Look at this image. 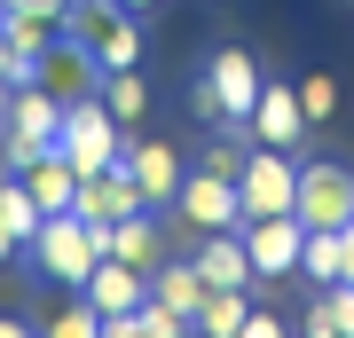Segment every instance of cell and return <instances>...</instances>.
<instances>
[{
  "instance_id": "obj_1",
  "label": "cell",
  "mask_w": 354,
  "mask_h": 338,
  "mask_svg": "<svg viewBox=\"0 0 354 338\" xmlns=\"http://www.w3.org/2000/svg\"><path fill=\"white\" fill-rule=\"evenodd\" d=\"M102 252H111V228L79 220L71 205H64V213H48V220H39V236H32V267H39L48 283L79 291V283L95 276V260H102Z\"/></svg>"
},
{
  "instance_id": "obj_2",
  "label": "cell",
  "mask_w": 354,
  "mask_h": 338,
  "mask_svg": "<svg viewBox=\"0 0 354 338\" xmlns=\"http://www.w3.org/2000/svg\"><path fill=\"white\" fill-rule=\"evenodd\" d=\"M0 165H8V173H24V165L39 158V150H55V134H64V95L55 87H8V118H0Z\"/></svg>"
},
{
  "instance_id": "obj_3",
  "label": "cell",
  "mask_w": 354,
  "mask_h": 338,
  "mask_svg": "<svg viewBox=\"0 0 354 338\" xmlns=\"http://www.w3.org/2000/svg\"><path fill=\"white\" fill-rule=\"evenodd\" d=\"M55 150L71 158V173H79V181L102 173V165L127 150V134H118V118H111V102H102V87H87V95H71V102H64V134H55Z\"/></svg>"
},
{
  "instance_id": "obj_4",
  "label": "cell",
  "mask_w": 354,
  "mask_h": 338,
  "mask_svg": "<svg viewBox=\"0 0 354 338\" xmlns=\"http://www.w3.org/2000/svg\"><path fill=\"white\" fill-rule=\"evenodd\" d=\"M236 197H244V220L252 213H291V197H299V158L276 150V142H252L236 165Z\"/></svg>"
},
{
  "instance_id": "obj_5",
  "label": "cell",
  "mask_w": 354,
  "mask_h": 338,
  "mask_svg": "<svg viewBox=\"0 0 354 338\" xmlns=\"http://www.w3.org/2000/svg\"><path fill=\"white\" fill-rule=\"evenodd\" d=\"M244 228V252H252V276L276 283V276H299V252H307V220L299 213H252L236 220Z\"/></svg>"
},
{
  "instance_id": "obj_6",
  "label": "cell",
  "mask_w": 354,
  "mask_h": 338,
  "mask_svg": "<svg viewBox=\"0 0 354 338\" xmlns=\"http://www.w3.org/2000/svg\"><path fill=\"white\" fill-rule=\"evenodd\" d=\"M291 213H299L307 228H346V220H354V173H346V165H330V158H307Z\"/></svg>"
},
{
  "instance_id": "obj_7",
  "label": "cell",
  "mask_w": 354,
  "mask_h": 338,
  "mask_svg": "<svg viewBox=\"0 0 354 338\" xmlns=\"http://www.w3.org/2000/svg\"><path fill=\"white\" fill-rule=\"evenodd\" d=\"M205 95H213V111H221V126H244L252 118V102H260V63L244 55V48H213V63H205V79H197Z\"/></svg>"
},
{
  "instance_id": "obj_8",
  "label": "cell",
  "mask_w": 354,
  "mask_h": 338,
  "mask_svg": "<svg viewBox=\"0 0 354 338\" xmlns=\"http://www.w3.org/2000/svg\"><path fill=\"white\" fill-rule=\"evenodd\" d=\"M174 213L189 220V228H236L244 220V197H236V181L228 173H181V189H174Z\"/></svg>"
},
{
  "instance_id": "obj_9",
  "label": "cell",
  "mask_w": 354,
  "mask_h": 338,
  "mask_svg": "<svg viewBox=\"0 0 354 338\" xmlns=\"http://www.w3.org/2000/svg\"><path fill=\"white\" fill-rule=\"evenodd\" d=\"M244 134L252 142H276V150H299L307 142V111H299V87H283V79H268L252 118H244Z\"/></svg>"
},
{
  "instance_id": "obj_10",
  "label": "cell",
  "mask_w": 354,
  "mask_h": 338,
  "mask_svg": "<svg viewBox=\"0 0 354 338\" xmlns=\"http://www.w3.org/2000/svg\"><path fill=\"white\" fill-rule=\"evenodd\" d=\"M205 283H228V291H252V252H244V228H205V244L189 252Z\"/></svg>"
},
{
  "instance_id": "obj_11",
  "label": "cell",
  "mask_w": 354,
  "mask_h": 338,
  "mask_svg": "<svg viewBox=\"0 0 354 338\" xmlns=\"http://www.w3.org/2000/svg\"><path fill=\"white\" fill-rule=\"evenodd\" d=\"M111 260H127V267H150L165 260V228H158V205H142V213H127V220H111Z\"/></svg>"
},
{
  "instance_id": "obj_12",
  "label": "cell",
  "mask_w": 354,
  "mask_h": 338,
  "mask_svg": "<svg viewBox=\"0 0 354 338\" xmlns=\"http://www.w3.org/2000/svg\"><path fill=\"white\" fill-rule=\"evenodd\" d=\"M95 71H102V63H95V48H87V39H55V48L48 55H39V87H55V95H87L95 87Z\"/></svg>"
},
{
  "instance_id": "obj_13",
  "label": "cell",
  "mask_w": 354,
  "mask_h": 338,
  "mask_svg": "<svg viewBox=\"0 0 354 338\" xmlns=\"http://www.w3.org/2000/svg\"><path fill=\"white\" fill-rule=\"evenodd\" d=\"M79 291H87V299L102 307V323H111V314H127V307L142 299V291H150V276H142V267H127V260H111V252H102V260H95V276L79 283Z\"/></svg>"
},
{
  "instance_id": "obj_14",
  "label": "cell",
  "mask_w": 354,
  "mask_h": 338,
  "mask_svg": "<svg viewBox=\"0 0 354 338\" xmlns=\"http://www.w3.org/2000/svg\"><path fill=\"white\" fill-rule=\"evenodd\" d=\"M127 165H134V181H142V197H150V205H174L181 158L165 150V142H127Z\"/></svg>"
},
{
  "instance_id": "obj_15",
  "label": "cell",
  "mask_w": 354,
  "mask_h": 338,
  "mask_svg": "<svg viewBox=\"0 0 354 338\" xmlns=\"http://www.w3.org/2000/svg\"><path fill=\"white\" fill-rule=\"evenodd\" d=\"M24 189L39 197V213H64V205L79 197V173H71V158H64V150H39V158L24 165Z\"/></svg>"
},
{
  "instance_id": "obj_16",
  "label": "cell",
  "mask_w": 354,
  "mask_h": 338,
  "mask_svg": "<svg viewBox=\"0 0 354 338\" xmlns=\"http://www.w3.org/2000/svg\"><path fill=\"white\" fill-rule=\"evenodd\" d=\"M150 291H158L174 314H189V323H197V307H205V291H213V283L197 276V260H158V267H150Z\"/></svg>"
},
{
  "instance_id": "obj_17",
  "label": "cell",
  "mask_w": 354,
  "mask_h": 338,
  "mask_svg": "<svg viewBox=\"0 0 354 338\" xmlns=\"http://www.w3.org/2000/svg\"><path fill=\"white\" fill-rule=\"evenodd\" d=\"M299 330H315V338H354V283H323Z\"/></svg>"
},
{
  "instance_id": "obj_18",
  "label": "cell",
  "mask_w": 354,
  "mask_h": 338,
  "mask_svg": "<svg viewBox=\"0 0 354 338\" xmlns=\"http://www.w3.org/2000/svg\"><path fill=\"white\" fill-rule=\"evenodd\" d=\"M299 276L307 283H346V244H339V228H307V252H299Z\"/></svg>"
},
{
  "instance_id": "obj_19",
  "label": "cell",
  "mask_w": 354,
  "mask_h": 338,
  "mask_svg": "<svg viewBox=\"0 0 354 338\" xmlns=\"http://www.w3.org/2000/svg\"><path fill=\"white\" fill-rule=\"evenodd\" d=\"M244 314H252V291H228V283H213V291H205V307H197V330L236 338V330H244Z\"/></svg>"
},
{
  "instance_id": "obj_20",
  "label": "cell",
  "mask_w": 354,
  "mask_h": 338,
  "mask_svg": "<svg viewBox=\"0 0 354 338\" xmlns=\"http://www.w3.org/2000/svg\"><path fill=\"white\" fill-rule=\"evenodd\" d=\"M0 220H8L16 236H24V252H32V236H39V220H48V213H39V197L24 189V173H0Z\"/></svg>"
},
{
  "instance_id": "obj_21",
  "label": "cell",
  "mask_w": 354,
  "mask_h": 338,
  "mask_svg": "<svg viewBox=\"0 0 354 338\" xmlns=\"http://www.w3.org/2000/svg\"><path fill=\"white\" fill-rule=\"evenodd\" d=\"M0 32H8V48H16V55H32V63H39V55L55 48V32H64V24H48V16H24V8H0Z\"/></svg>"
},
{
  "instance_id": "obj_22",
  "label": "cell",
  "mask_w": 354,
  "mask_h": 338,
  "mask_svg": "<svg viewBox=\"0 0 354 338\" xmlns=\"http://www.w3.org/2000/svg\"><path fill=\"white\" fill-rule=\"evenodd\" d=\"M102 102H111V118H118V126H134L142 111H150V87H142L134 71H102Z\"/></svg>"
},
{
  "instance_id": "obj_23",
  "label": "cell",
  "mask_w": 354,
  "mask_h": 338,
  "mask_svg": "<svg viewBox=\"0 0 354 338\" xmlns=\"http://www.w3.org/2000/svg\"><path fill=\"white\" fill-rule=\"evenodd\" d=\"M48 338H95L102 330V307L87 299V291H79V307H64V314H48V323H39Z\"/></svg>"
},
{
  "instance_id": "obj_24",
  "label": "cell",
  "mask_w": 354,
  "mask_h": 338,
  "mask_svg": "<svg viewBox=\"0 0 354 338\" xmlns=\"http://www.w3.org/2000/svg\"><path fill=\"white\" fill-rule=\"evenodd\" d=\"M299 111H307V126H323L330 111H339V79H323V71H307V79H299Z\"/></svg>"
},
{
  "instance_id": "obj_25",
  "label": "cell",
  "mask_w": 354,
  "mask_h": 338,
  "mask_svg": "<svg viewBox=\"0 0 354 338\" xmlns=\"http://www.w3.org/2000/svg\"><path fill=\"white\" fill-rule=\"evenodd\" d=\"M236 165H244V142H236V134L205 150V173H228V181H236Z\"/></svg>"
},
{
  "instance_id": "obj_26",
  "label": "cell",
  "mask_w": 354,
  "mask_h": 338,
  "mask_svg": "<svg viewBox=\"0 0 354 338\" xmlns=\"http://www.w3.org/2000/svg\"><path fill=\"white\" fill-rule=\"evenodd\" d=\"M283 330H291V323H283L276 307H252V314H244V330H236V338H283Z\"/></svg>"
},
{
  "instance_id": "obj_27",
  "label": "cell",
  "mask_w": 354,
  "mask_h": 338,
  "mask_svg": "<svg viewBox=\"0 0 354 338\" xmlns=\"http://www.w3.org/2000/svg\"><path fill=\"white\" fill-rule=\"evenodd\" d=\"M0 8H24V16H48V24H64L71 0H0Z\"/></svg>"
},
{
  "instance_id": "obj_28",
  "label": "cell",
  "mask_w": 354,
  "mask_h": 338,
  "mask_svg": "<svg viewBox=\"0 0 354 338\" xmlns=\"http://www.w3.org/2000/svg\"><path fill=\"white\" fill-rule=\"evenodd\" d=\"M16 252H24V236H16L8 220H0V260H16Z\"/></svg>"
},
{
  "instance_id": "obj_29",
  "label": "cell",
  "mask_w": 354,
  "mask_h": 338,
  "mask_svg": "<svg viewBox=\"0 0 354 338\" xmlns=\"http://www.w3.org/2000/svg\"><path fill=\"white\" fill-rule=\"evenodd\" d=\"M339 244H346V283H354V220L339 228Z\"/></svg>"
},
{
  "instance_id": "obj_30",
  "label": "cell",
  "mask_w": 354,
  "mask_h": 338,
  "mask_svg": "<svg viewBox=\"0 0 354 338\" xmlns=\"http://www.w3.org/2000/svg\"><path fill=\"white\" fill-rule=\"evenodd\" d=\"M16 71V48H8V32H0V79H8Z\"/></svg>"
},
{
  "instance_id": "obj_31",
  "label": "cell",
  "mask_w": 354,
  "mask_h": 338,
  "mask_svg": "<svg viewBox=\"0 0 354 338\" xmlns=\"http://www.w3.org/2000/svg\"><path fill=\"white\" fill-rule=\"evenodd\" d=\"M24 330H32V323H16V314H0V338H24Z\"/></svg>"
},
{
  "instance_id": "obj_32",
  "label": "cell",
  "mask_w": 354,
  "mask_h": 338,
  "mask_svg": "<svg viewBox=\"0 0 354 338\" xmlns=\"http://www.w3.org/2000/svg\"><path fill=\"white\" fill-rule=\"evenodd\" d=\"M118 8H158V0H118Z\"/></svg>"
},
{
  "instance_id": "obj_33",
  "label": "cell",
  "mask_w": 354,
  "mask_h": 338,
  "mask_svg": "<svg viewBox=\"0 0 354 338\" xmlns=\"http://www.w3.org/2000/svg\"><path fill=\"white\" fill-rule=\"evenodd\" d=\"M0 118H8V79H0Z\"/></svg>"
}]
</instances>
